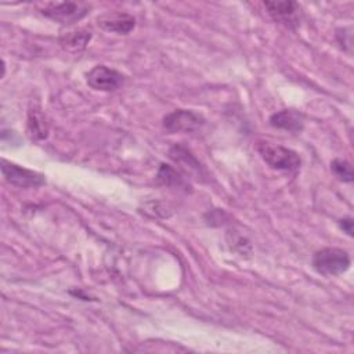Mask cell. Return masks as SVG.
Masks as SVG:
<instances>
[{
  "label": "cell",
  "mask_w": 354,
  "mask_h": 354,
  "mask_svg": "<svg viewBox=\"0 0 354 354\" xmlns=\"http://www.w3.org/2000/svg\"><path fill=\"white\" fill-rule=\"evenodd\" d=\"M91 6L84 1H62V3H46L40 12L62 25H72L83 19L90 12Z\"/></svg>",
  "instance_id": "obj_3"
},
{
  "label": "cell",
  "mask_w": 354,
  "mask_h": 354,
  "mask_svg": "<svg viewBox=\"0 0 354 354\" xmlns=\"http://www.w3.org/2000/svg\"><path fill=\"white\" fill-rule=\"evenodd\" d=\"M159 180L165 184V185H181L183 184V177L177 173V170H174L171 166L169 165H162L158 173Z\"/></svg>",
  "instance_id": "obj_14"
},
{
  "label": "cell",
  "mask_w": 354,
  "mask_h": 354,
  "mask_svg": "<svg viewBox=\"0 0 354 354\" xmlns=\"http://www.w3.org/2000/svg\"><path fill=\"white\" fill-rule=\"evenodd\" d=\"M203 118L189 109H176L165 116L163 127L169 133H189L203 124Z\"/></svg>",
  "instance_id": "obj_5"
},
{
  "label": "cell",
  "mask_w": 354,
  "mask_h": 354,
  "mask_svg": "<svg viewBox=\"0 0 354 354\" xmlns=\"http://www.w3.org/2000/svg\"><path fill=\"white\" fill-rule=\"evenodd\" d=\"M170 158L176 162H178L184 169H187L189 173H199L201 176V165L199 162L195 159V156L185 148L180 147V145H174L171 149H170Z\"/></svg>",
  "instance_id": "obj_10"
},
{
  "label": "cell",
  "mask_w": 354,
  "mask_h": 354,
  "mask_svg": "<svg viewBox=\"0 0 354 354\" xmlns=\"http://www.w3.org/2000/svg\"><path fill=\"white\" fill-rule=\"evenodd\" d=\"M124 76L105 65L94 66L87 75V84L97 91H113L123 84Z\"/></svg>",
  "instance_id": "obj_6"
},
{
  "label": "cell",
  "mask_w": 354,
  "mask_h": 354,
  "mask_svg": "<svg viewBox=\"0 0 354 354\" xmlns=\"http://www.w3.org/2000/svg\"><path fill=\"white\" fill-rule=\"evenodd\" d=\"M313 267L318 274L326 277L340 275L350 267V256L339 248H325L314 253Z\"/></svg>",
  "instance_id": "obj_2"
},
{
  "label": "cell",
  "mask_w": 354,
  "mask_h": 354,
  "mask_svg": "<svg viewBox=\"0 0 354 354\" xmlns=\"http://www.w3.org/2000/svg\"><path fill=\"white\" fill-rule=\"evenodd\" d=\"M339 225H340V228H342L344 232H347L348 235H353V220H351V217L342 218V220L339 221Z\"/></svg>",
  "instance_id": "obj_15"
},
{
  "label": "cell",
  "mask_w": 354,
  "mask_h": 354,
  "mask_svg": "<svg viewBox=\"0 0 354 354\" xmlns=\"http://www.w3.org/2000/svg\"><path fill=\"white\" fill-rule=\"evenodd\" d=\"M330 169L333 171V174L342 180V181H346V183H351L353 178H354V174H353V167L351 165L344 160V159H333L332 163H330Z\"/></svg>",
  "instance_id": "obj_13"
},
{
  "label": "cell",
  "mask_w": 354,
  "mask_h": 354,
  "mask_svg": "<svg viewBox=\"0 0 354 354\" xmlns=\"http://www.w3.org/2000/svg\"><path fill=\"white\" fill-rule=\"evenodd\" d=\"M264 7L277 22L286 26H295L299 24L300 7L295 1H264Z\"/></svg>",
  "instance_id": "obj_8"
},
{
  "label": "cell",
  "mask_w": 354,
  "mask_h": 354,
  "mask_svg": "<svg viewBox=\"0 0 354 354\" xmlns=\"http://www.w3.org/2000/svg\"><path fill=\"white\" fill-rule=\"evenodd\" d=\"M90 39H91V35L87 30L71 32V33H66L64 37H61V46L68 51L79 53L87 46Z\"/></svg>",
  "instance_id": "obj_11"
},
{
  "label": "cell",
  "mask_w": 354,
  "mask_h": 354,
  "mask_svg": "<svg viewBox=\"0 0 354 354\" xmlns=\"http://www.w3.org/2000/svg\"><path fill=\"white\" fill-rule=\"evenodd\" d=\"M97 24L101 29L106 32H113L118 35H127L133 30L136 25V19L127 14L120 11H108L97 18Z\"/></svg>",
  "instance_id": "obj_7"
},
{
  "label": "cell",
  "mask_w": 354,
  "mask_h": 354,
  "mask_svg": "<svg viewBox=\"0 0 354 354\" xmlns=\"http://www.w3.org/2000/svg\"><path fill=\"white\" fill-rule=\"evenodd\" d=\"M28 126H29L30 136H35L37 138H44L47 136V126L44 123V118L41 116L40 112L35 109L29 112Z\"/></svg>",
  "instance_id": "obj_12"
},
{
  "label": "cell",
  "mask_w": 354,
  "mask_h": 354,
  "mask_svg": "<svg viewBox=\"0 0 354 354\" xmlns=\"http://www.w3.org/2000/svg\"><path fill=\"white\" fill-rule=\"evenodd\" d=\"M1 173H3V177L6 178V181H8L10 184H12L15 187H21V188L39 187L46 183L43 174L29 170V169H25L15 163H11L6 159L1 160Z\"/></svg>",
  "instance_id": "obj_4"
},
{
  "label": "cell",
  "mask_w": 354,
  "mask_h": 354,
  "mask_svg": "<svg viewBox=\"0 0 354 354\" xmlns=\"http://www.w3.org/2000/svg\"><path fill=\"white\" fill-rule=\"evenodd\" d=\"M257 152L260 153L263 160L272 169L295 171L300 167V156L297 155V152L282 145L270 141H259Z\"/></svg>",
  "instance_id": "obj_1"
},
{
  "label": "cell",
  "mask_w": 354,
  "mask_h": 354,
  "mask_svg": "<svg viewBox=\"0 0 354 354\" xmlns=\"http://www.w3.org/2000/svg\"><path fill=\"white\" fill-rule=\"evenodd\" d=\"M271 126L277 129H282L290 133H299L303 130V116L295 109H282L279 112H275L270 118Z\"/></svg>",
  "instance_id": "obj_9"
}]
</instances>
